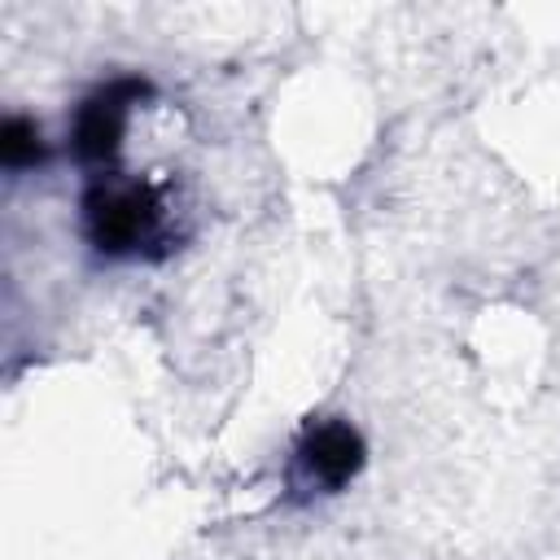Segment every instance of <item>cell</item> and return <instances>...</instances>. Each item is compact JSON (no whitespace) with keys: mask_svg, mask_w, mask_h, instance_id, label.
<instances>
[{"mask_svg":"<svg viewBox=\"0 0 560 560\" xmlns=\"http://www.w3.org/2000/svg\"><path fill=\"white\" fill-rule=\"evenodd\" d=\"M368 446L350 420H311L289 455V490L293 499L337 494L363 472Z\"/></svg>","mask_w":560,"mask_h":560,"instance_id":"2","label":"cell"},{"mask_svg":"<svg viewBox=\"0 0 560 560\" xmlns=\"http://www.w3.org/2000/svg\"><path fill=\"white\" fill-rule=\"evenodd\" d=\"M44 158V136H39V127L31 122V118H4V127H0V162L9 166V171H26V166H35Z\"/></svg>","mask_w":560,"mask_h":560,"instance_id":"4","label":"cell"},{"mask_svg":"<svg viewBox=\"0 0 560 560\" xmlns=\"http://www.w3.org/2000/svg\"><path fill=\"white\" fill-rule=\"evenodd\" d=\"M83 232L92 249L105 258H136L162 245L166 236V206L153 184L122 179V175H96L83 192Z\"/></svg>","mask_w":560,"mask_h":560,"instance_id":"1","label":"cell"},{"mask_svg":"<svg viewBox=\"0 0 560 560\" xmlns=\"http://www.w3.org/2000/svg\"><path fill=\"white\" fill-rule=\"evenodd\" d=\"M149 96V83L144 79H109L101 83L96 92H88L74 109V122H70V149L83 166H114L118 149H122V136H127V122H131V109Z\"/></svg>","mask_w":560,"mask_h":560,"instance_id":"3","label":"cell"}]
</instances>
